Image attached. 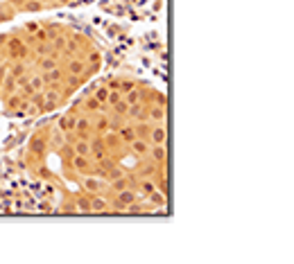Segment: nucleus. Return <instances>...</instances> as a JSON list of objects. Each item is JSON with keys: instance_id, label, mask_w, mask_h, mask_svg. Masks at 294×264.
<instances>
[{"instance_id": "obj_1", "label": "nucleus", "mask_w": 294, "mask_h": 264, "mask_svg": "<svg viewBox=\"0 0 294 264\" xmlns=\"http://www.w3.org/2000/svg\"><path fill=\"white\" fill-rule=\"evenodd\" d=\"M45 153H48V129H39L30 138V156L37 160H43Z\"/></svg>"}, {"instance_id": "obj_2", "label": "nucleus", "mask_w": 294, "mask_h": 264, "mask_svg": "<svg viewBox=\"0 0 294 264\" xmlns=\"http://www.w3.org/2000/svg\"><path fill=\"white\" fill-rule=\"evenodd\" d=\"M145 120L150 124H166L168 122V106L166 104H147V111H145Z\"/></svg>"}, {"instance_id": "obj_3", "label": "nucleus", "mask_w": 294, "mask_h": 264, "mask_svg": "<svg viewBox=\"0 0 294 264\" xmlns=\"http://www.w3.org/2000/svg\"><path fill=\"white\" fill-rule=\"evenodd\" d=\"M77 113V122H75V136L77 138H91L93 136V120L91 115H86V113Z\"/></svg>"}, {"instance_id": "obj_4", "label": "nucleus", "mask_w": 294, "mask_h": 264, "mask_svg": "<svg viewBox=\"0 0 294 264\" xmlns=\"http://www.w3.org/2000/svg\"><path fill=\"white\" fill-rule=\"evenodd\" d=\"M73 172L77 176H84V174H93L95 172V160L91 156H75L73 158Z\"/></svg>"}, {"instance_id": "obj_5", "label": "nucleus", "mask_w": 294, "mask_h": 264, "mask_svg": "<svg viewBox=\"0 0 294 264\" xmlns=\"http://www.w3.org/2000/svg\"><path fill=\"white\" fill-rule=\"evenodd\" d=\"M82 188H84V192H88V194H95V192H104L107 183H104V179L97 176V174H84Z\"/></svg>"}, {"instance_id": "obj_6", "label": "nucleus", "mask_w": 294, "mask_h": 264, "mask_svg": "<svg viewBox=\"0 0 294 264\" xmlns=\"http://www.w3.org/2000/svg\"><path fill=\"white\" fill-rule=\"evenodd\" d=\"M102 106H104V104H100V102H97L93 95H88V97H82V100L77 102V109H75V111L86 113V115H93V113L102 111Z\"/></svg>"}, {"instance_id": "obj_7", "label": "nucleus", "mask_w": 294, "mask_h": 264, "mask_svg": "<svg viewBox=\"0 0 294 264\" xmlns=\"http://www.w3.org/2000/svg\"><path fill=\"white\" fill-rule=\"evenodd\" d=\"M147 143H150V145H166L168 143L166 124H152L150 133H147Z\"/></svg>"}, {"instance_id": "obj_8", "label": "nucleus", "mask_w": 294, "mask_h": 264, "mask_svg": "<svg viewBox=\"0 0 294 264\" xmlns=\"http://www.w3.org/2000/svg\"><path fill=\"white\" fill-rule=\"evenodd\" d=\"M150 147H152V145L147 143L145 138H134V140L127 145V149L134 153L136 158H147V153H150Z\"/></svg>"}, {"instance_id": "obj_9", "label": "nucleus", "mask_w": 294, "mask_h": 264, "mask_svg": "<svg viewBox=\"0 0 294 264\" xmlns=\"http://www.w3.org/2000/svg\"><path fill=\"white\" fill-rule=\"evenodd\" d=\"M75 122H77V113H75V111H70V113H66V115L59 117L54 127H57L59 131L70 133V131H75Z\"/></svg>"}, {"instance_id": "obj_10", "label": "nucleus", "mask_w": 294, "mask_h": 264, "mask_svg": "<svg viewBox=\"0 0 294 264\" xmlns=\"http://www.w3.org/2000/svg\"><path fill=\"white\" fill-rule=\"evenodd\" d=\"M18 90V81L16 77H11L9 73H7V66L2 68V97L0 100H5L7 95H11V93H16Z\"/></svg>"}, {"instance_id": "obj_11", "label": "nucleus", "mask_w": 294, "mask_h": 264, "mask_svg": "<svg viewBox=\"0 0 294 264\" xmlns=\"http://www.w3.org/2000/svg\"><path fill=\"white\" fill-rule=\"evenodd\" d=\"M109 196L111 194H102V192H95L91 194V212H107L109 215Z\"/></svg>"}, {"instance_id": "obj_12", "label": "nucleus", "mask_w": 294, "mask_h": 264, "mask_svg": "<svg viewBox=\"0 0 294 264\" xmlns=\"http://www.w3.org/2000/svg\"><path fill=\"white\" fill-rule=\"evenodd\" d=\"M147 158H150L154 165L168 163V149H166V145H152L150 153H147Z\"/></svg>"}, {"instance_id": "obj_13", "label": "nucleus", "mask_w": 294, "mask_h": 264, "mask_svg": "<svg viewBox=\"0 0 294 264\" xmlns=\"http://www.w3.org/2000/svg\"><path fill=\"white\" fill-rule=\"evenodd\" d=\"M154 174H156V165L152 163L150 158H140L138 167H136V176H138V179H145V176L154 179Z\"/></svg>"}, {"instance_id": "obj_14", "label": "nucleus", "mask_w": 294, "mask_h": 264, "mask_svg": "<svg viewBox=\"0 0 294 264\" xmlns=\"http://www.w3.org/2000/svg\"><path fill=\"white\" fill-rule=\"evenodd\" d=\"M131 185H134V181L129 179V176L120 174V176H116V179L109 181V194H113V192H120V190H125V188H131Z\"/></svg>"}, {"instance_id": "obj_15", "label": "nucleus", "mask_w": 294, "mask_h": 264, "mask_svg": "<svg viewBox=\"0 0 294 264\" xmlns=\"http://www.w3.org/2000/svg\"><path fill=\"white\" fill-rule=\"evenodd\" d=\"M41 77H43V81H45V86H50V84H59V81H64L66 73H64L61 66H57V68L48 70V73H41Z\"/></svg>"}, {"instance_id": "obj_16", "label": "nucleus", "mask_w": 294, "mask_h": 264, "mask_svg": "<svg viewBox=\"0 0 294 264\" xmlns=\"http://www.w3.org/2000/svg\"><path fill=\"white\" fill-rule=\"evenodd\" d=\"M75 156H91V138H77L73 143Z\"/></svg>"}, {"instance_id": "obj_17", "label": "nucleus", "mask_w": 294, "mask_h": 264, "mask_svg": "<svg viewBox=\"0 0 294 264\" xmlns=\"http://www.w3.org/2000/svg\"><path fill=\"white\" fill-rule=\"evenodd\" d=\"M73 199H75L77 212H91V194H88V192H80V194H75Z\"/></svg>"}, {"instance_id": "obj_18", "label": "nucleus", "mask_w": 294, "mask_h": 264, "mask_svg": "<svg viewBox=\"0 0 294 264\" xmlns=\"http://www.w3.org/2000/svg\"><path fill=\"white\" fill-rule=\"evenodd\" d=\"M16 14H18V9L11 5V2H0V23L11 21Z\"/></svg>"}, {"instance_id": "obj_19", "label": "nucleus", "mask_w": 294, "mask_h": 264, "mask_svg": "<svg viewBox=\"0 0 294 264\" xmlns=\"http://www.w3.org/2000/svg\"><path fill=\"white\" fill-rule=\"evenodd\" d=\"M21 104H23V97H21V93H18V90L5 97V109H7V113H14Z\"/></svg>"}, {"instance_id": "obj_20", "label": "nucleus", "mask_w": 294, "mask_h": 264, "mask_svg": "<svg viewBox=\"0 0 294 264\" xmlns=\"http://www.w3.org/2000/svg\"><path fill=\"white\" fill-rule=\"evenodd\" d=\"M109 86H107V81H102V84H97L95 86V90H93V97H95L100 104H107V97H109Z\"/></svg>"}, {"instance_id": "obj_21", "label": "nucleus", "mask_w": 294, "mask_h": 264, "mask_svg": "<svg viewBox=\"0 0 294 264\" xmlns=\"http://www.w3.org/2000/svg\"><path fill=\"white\" fill-rule=\"evenodd\" d=\"M147 203H150L152 208H163L166 206V194H163V192H159V190H154L152 192V194H147Z\"/></svg>"}, {"instance_id": "obj_22", "label": "nucleus", "mask_w": 294, "mask_h": 264, "mask_svg": "<svg viewBox=\"0 0 294 264\" xmlns=\"http://www.w3.org/2000/svg\"><path fill=\"white\" fill-rule=\"evenodd\" d=\"M82 59H84L86 64H91V66H102V52L100 50H95V48H91Z\"/></svg>"}, {"instance_id": "obj_23", "label": "nucleus", "mask_w": 294, "mask_h": 264, "mask_svg": "<svg viewBox=\"0 0 294 264\" xmlns=\"http://www.w3.org/2000/svg\"><path fill=\"white\" fill-rule=\"evenodd\" d=\"M43 0H25V5H23L21 11H41L43 9Z\"/></svg>"}, {"instance_id": "obj_24", "label": "nucleus", "mask_w": 294, "mask_h": 264, "mask_svg": "<svg viewBox=\"0 0 294 264\" xmlns=\"http://www.w3.org/2000/svg\"><path fill=\"white\" fill-rule=\"evenodd\" d=\"M123 100V93L120 90H109V97H107V106L111 109V106H116L118 102Z\"/></svg>"}, {"instance_id": "obj_25", "label": "nucleus", "mask_w": 294, "mask_h": 264, "mask_svg": "<svg viewBox=\"0 0 294 264\" xmlns=\"http://www.w3.org/2000/svg\"><path fill=\"white\" fill-rule=\"evenodd\" d=\"M34 172H37V174L41 176V179H52V172H50L48 167H43V165H41V167H37Z\"/></svg>"}, {"instance_id": "obj_26", "label": "nucleus", "mask_w": 294, "mask_h": 264, "mask_svg": "<svg viewBox=\"0 0 294 264\" xmlns=\"http://www.w3.org/2000/svg\"><path fill=\"white\" fill-rule=\"evenodd\" d=\"M9 2H11L14 7H16L18 11H21V9H23V5H25V0H9Z\"/></svg>"}, {"instance_id": "obj_27", "label": "nucleus", "mask_w": 294, "mask_h": 264, "mask_svg": "<svg viewBox=\"0 0 294 264\" xmlns=\"http://www.w3.org/2000/svg\"><path fill=\"white\" fill-rule=\"evenodd\" d=\"M7 37L9 34H0V54H2V48H5V43H7Z\"/></svg>"}, {"instance_id": "obj_28", "label": "nucleus", "mask_w": 294, "mask_h": 264, "mask_svg": "<svg viewBox=\"0 0 294 264\" xmlns=\"http://www.w3.org/2000/svg\"><path fill=\"white\" fill-rule=\"evenodd\" d=\"M0 97H2V70H0Z\"/></svg>"}]
</instances>
